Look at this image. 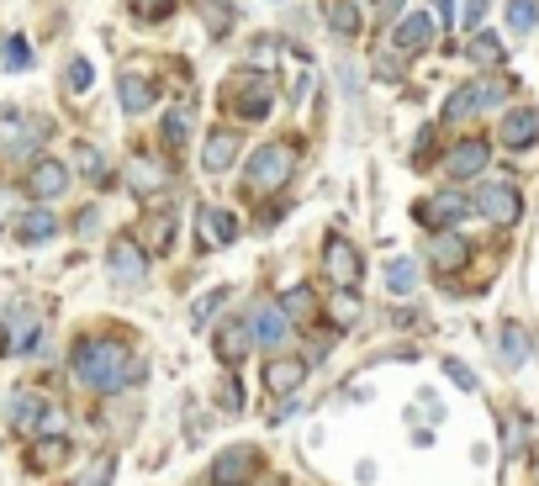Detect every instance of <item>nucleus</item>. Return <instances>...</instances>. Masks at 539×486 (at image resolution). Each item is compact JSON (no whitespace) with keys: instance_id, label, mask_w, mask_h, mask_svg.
<instances>
[{"instance_id":"nucleus-17","label":"nucleus","mask_w":539,"mask_h":486,"mask_svg":"<svg viewBox=\"0 0 539 486\" xmlns=\"http://www.w3.org/2000/svg\"><path fill=\"white\" fill-rule=\"evenodd\" d=\"M64 185H69V164H59V159H37L27 170V196H37V201L64 196Z\"/></svg>"},{"instance_id":"nucleus-12","label":"nucleus","mask_w":539,"mask_h":486,"mask_svg":"<svg viewBox=\"0 0 539 486\" xmlns=\"http://www.w3.org/2000/svg\"><path fill=\"white\" fill-rule=\"evenodd\" d=\"M106 270H111V280H117V286H143V280H148V254H143V243H138V238H111Z\"/></svg>"},{"instance_id":"nucleus-10","label":"nucleus","mask_w":539,"mask_h":486,"mask_svg":"<svg viewBox=\"0 0 539 486\" xmlns=\"http://www.w3.org/2000/svg\"><path fill=\"white\" fill-rule=\"evenodd\" d=\"M43 133H48V122H32L27 111H16V106L0 111V154H6V159L32 154V148L43 143Z\"/></svg>"},{"instance_id":"nucleus-7","label":"nucleus","mask_w":539,"mask_h":486,"mask_svg":"<svg viewBox=\"0 0 539 486\" xmlns=\"http://www.w3.org/2000/svg\"><path fill=\"white\" fill-rule=\"evenodd\" d=\"M471 207L487 217V222H497V228H513V222L524 217V196H518V185L492 180V185H481V191L471 196Z\"/></svg>"},{"instance_id":"nucleus-28","label":"nucleus","mask_w":539,"mask_h":486,"mask_svg":"<svg viewBox=\"0 0 539 486\" xmlns=\"http://www.w3.org/2000/svg\"><path fill=\"white\" fill-rule=\"evenodd\" d=\"M159 138H164V148H185V138H191V111H185V106L164 111V122H159Z\"/></svg>"},{"instance_id":"nucleus-44","label":"nucleus","mask_w":539,"mask_h":486,"mask_svg":"<svg viewBox=\"0 0 539 486\" xmlns=\"http://www.w3.org/2000/svg\"><path fill=\"white\" fill-rule=\"evenodd\" d=\"M439 11H444V22H450V0H439Z\"/></svg>"},{"instance_id":"nucleus-15","label":"nucleus","mask_w":539,"mask_h":486,"mask_svg":"<svg viewBox=\"0 0 539 486\" xmlns=\"http://www.w3.org/2000/svg\"><path fill=\"white\" fill-rule=\"evenodd\" d=\"M196 233H201V249H228V243L238 238V217L222 212V207H196Z\"/></svg>"},{"instance_id":"nucleus-19","label":"nucleus","mask_w":539,"mask_h":486,"mask_svg":"<svg viewBox=\"0 0 539 486\" xmlns=\"http://www.w3.org/2000/svg\"><path fill=\"white\" fill-rule=\"evenodd\" d=\"M154 96H159V85L148 80L143 69H122L117 74V101H122V111H133V117H138V111L154 106Z\"/></svg>"},{"instance_id":"nucleus-40","label":"nucleus","mask_w":539,"mask_h":486,"mask_svg":"<svg viewBox=\"0 0 539 486\" xmlns=\"http://www.w3.org/2000/svg\"><path fill=\"white\" fill-rule=\"evenodd\" d=\"M74 154H80V170H85V175H101V170H106V164H101V148L80 143V148H74Z\"/></svg>"},{"instance_id":"nucleus-39","label":"nucleus","mask_w":539,"mask_h":486,"mask_svg":"<svg viewBox=\"0 0 539 486\" xmlns=\"http://www.w3.org/2000/svg\"><path fill=\"white\" fill-rule=\"evenodd\" d=\"M6 64H11V69H27V64H32L27 37H6Z\"/></svg>"},{"instance_id":"nucleus-14","label":"nucleus","mask_w":539,"mask_h":486,"mask_svg":"<svg viewBox=\"0 0 539 486\" xmlns=\"http://www.w3.org/2000/svg\"><path fill=\"white\" fill-rule=\"evenodd\" d=\"M434 32H439V22H434L429 11H402L397 27H392V43L402 53H429L434 48Z\"/></svg>"},{"instance_id":"nucleus-31","label":"nucleus","mask_w":539,"mask_h":486,"mask_svg":"<svg viewBox=\"0 0 539 486\" xmlns=\"http://www.w3.org/2000/svg\"><path fill=\"white\" fill-rule=\"evenodd\" d=\"M228 296H233L228 286H217V291H207V296H196V302H191V323H196V328H207V317H217Z\"/></svg>"},{"instance_id":"nucleus-34","label":"nucleus","mask_w":539,"mask_h":486,"mask_svg":"<svg viewBox=\"0 0 539 486\" xmlns=\"http://www.w3.org/2000/svg\"><path fill=\"white\" fill-rule=\"evenodd\" d=\"M64 85L74 90V96H85V90L96 85V69H90V59H69V69H64Z\"/></svg>"},{"instance_id":"nucleus-27","label":"nucleus","mask_w":539,"mask_h":486,"mask_svg":"<svg viewBox=\"0 0 539 486\" xmlns=\"http://www.w3.org/2000/svg\"><path fill=\"white\" fill-rule=\"evenodd\" d=\"M466 59L476 69H492V64H503V37H492V32H476L471 43H466Z\"/></svg>"},{"instance_id":"nucleus-38","label":"nucleus","mask_w":539,"mask_h":486,"mask_svg":"<svg viewBox=\"0 0 539 486\" xmlns=\"http://www.w3.org/2000/svg\"><path fill=\"white\" fill-rule=\"evenodd\" d=\"M444 376H450L460 391H476V370H471L466 360H444Z\"/></svg>"},{"instance_id":"nucleus-24","label":"nucleus","mask_w":539,"mask_h":486,"mask_svg":"<svg viewBox=\"0 0 539 486\" xmlns=\"http://www.w3.org/2000/svg\"><path fill=\"white\" fill-rule=\"evenodd\" d=\"M466 243H460L455 233H434V243H429V259H434V270H444V275H450V270H460V265H466Z\"/></svg>"},{"instance_id":"nucleus-1","label":"nucleus","mask_w":539,"mask_h":486,"mask_svg":"<svg viewBox=\"0 0 539 486\" xmlns=\"http://www.w3.org/2000/svg\"><path fill=\"white\" fill-rule=\"evenodd\" d=\"M69 370H74V381H80L85 391H101V397L127 391V386H138L148 376L138 354L122 339H111V333H85V339L74 344V354H69Z\"/></svg>"},{"instance_id":"nucleus-32","label":"nucleus","mask_w":539,"mask_h":486,"mask_svg":"<svg viewBox=\"0 0 539 486\" xmlns=\"http://www.w3.org/2000/svg\"><path fill=\"white\" fill-rule=\"evenodd\" d=\"M148 243H154L159 254H170V243H175V212H154V217H148Z\"/></svg>"},{"instance_id":"nucleus-26","label":"nucleus","mask_w":539,"mask_h":486,"mask_svg":"<svg viewBox=\"0 0 539 486\" xmlns=\"http://www.w3.org/2000/svg\"><path fill=\"white\" fill-rule=\"evenodd\" d=\"M328 27L339 37H360V27H365L360 0H328Z\"/></svg>"},{"instance_id":"nucleus-4","label":"nucleus","mask_w":539,"mask_h":486,"mask_svg":"<svg viewBox=\"0 0 539 486\" xmlns=\"http://www.w3.org/2000/svg\"><path fill=\"white\" fill-rule=\"evenodd\" d=\"M296 170V154L291 143H265L249 154V170H244V191H281Z\"/></svg>"},{"instance_id":"nucleus-16","label":"nucleus","mask_w":539,"mask_h":486,"mask_svg":"<svg viewBox=\"0 0 539 486\" xmlns=\"http://www.w3.org/2000/svg\"><path fill=\"white\" fill-rule=\"evenodd\" d=\"M249 323H254V344H265V349H281L291 333V317L281 312V302H259Z\"/></svg>"},{"instance_id":"nucleus-9","label":"nucleus","mask_w":539,"mask_h":486,"mask_svg":"<svg viewBox=\"0 0 539 486\" xmlns=\"http://www.w3.org/2000/svg\"><path fill=\"white\" fill-rule=\"evenodd\" d=\"M37 333H43V312H37L32 302L6 307V323H0V354H27L37 344Z\"/></svg>"},{"instance_id":"nucleus-2","label":"nucleus","mask_w":539,"mask_h":486,"mask_svg":"<svg viewBox=\"0 0 539 486\" xmlns=\"http://www.w3.org/2000/svg\"><path fill=\"white\" fill-rule=\"evenodd\" d=\"M508 90H513V80H503V74H481V80H471V85L455 90L450 106H444V117L460 122V117H481V111H503Z\"/></svg>"},{"instance_id":"nucleus-8","label":"nucleus","mask_w":539,"mask_h":486,"mask_svg":"<svg viewBox=\"0 0 539 486\" xmlns=\"http://www.w3.org/2000/svg\"><path fill=\"white\" fill-rule=\"evenodd\" d=\"M466 212H476V207H471V196H460V191H434L429 201H418V207H413V217H418L429 233L460 228V217H466Z\"/></svg>"},{"instance_id":"nucleus-18","label":"nucleus","mask_w":539,"mask_h":486,"mask_svg":"<svg viewBox=\"0 0 539 486\" xmlns=\"http://www.w3.org/2000/svg\"><path fill=\"white\" fill-rule=\"evenodd\" d=\"M539 143V111L534 106H513V111H503V148H534Z\"/></svg>"},{"instance_id":"nucleus-42","label":"nucleus","mask_w":539,"mask_h":486,"mask_svg":"<svg viewBox=\"0 0 539 486\" xmlns=\"http://www.w3.org/2000/svg\"><path fill=\"white\" fill-rule=\"evenodd\" d=\"M487 6H492V0H466V11H460V27L476 32V27H481V11H487Z\"/></svg>"},{"instance_id":"nucleus-45","label":"nucleus","mask_w":539,"mask_h":486,"mask_svg":"<svg viewBox=\"0 0 539 486\" xmlns=\"http://www.w3.org/2000/svg\"><path fill=\"white\" fill-rule=\"evenodd\" d=\"M201 6H228V0H201Z\"/></svg>"},{"instance_id":"nucleus-23","label":"nucleus","mask_w":539,"mask_h":486,"mask_svg":"<svg viewBox=\"0 0 539 486\" xmlns=\"http://www.w3.org/2000/svg\"><path fill=\"white\" fill-rule=\"evenodd\" d=\"M302 376H307V365H302V360H270V365H265V386H270L281 402H286V397H296Z\"/></svg>"},{"instance_id":"nucleus-33","label":"nucleus","mask_w":539,"mask_h":486,"mask_svg":"<svg viewBox=\"0 0 539 486\" xmlns=\"http://www.w3.org/2000/svg\"><path fill=\"white\" fill-rule=\"evenodd\" d=\"M539 22V0H508V27L513 32H534Z\"/></svg>"},{"instance_id":"nucleus-37","label":"nucleus","mask_w":539,"mask_h":486,"mask_svg":"<svg viewBox=\"0 0 539 486\" xmlns=\"http://www.w3.org/2000/svg\"><path fill=\"white\" fill-rule=\"evenodd\" d=\"M111 471H117V455H101V460L80 476V486H106V481H111Z\"/></svg>"},{"instance_id":"nucleus-43","label":"nucleus","mask_w":539,"mask_h":486,"mask_svg":"<svg viewBox=\"0 0 539 486\" xmlns=\"http://www.w3.org/2000/svg\"><path fill=\"white\" fill-rule=\"evenodd\" d=\"M429 148H434V127H423V133H418V143H413V164H429V159H434Z\"/></svg>"},{"instance_id":"nucleus-3","label":"nucleus","mask_w":539,"mask_h":486,"mask_svg":"<svg viewBox=\"0 0 539 486\" xmlns=\"http://www.w3.org/2000/svg\"><path fill=\"white\" fill-rule=\"evenodd\" d=\"M222 106L233 111V117H244V122H265L270 117V106H275V85H270V74H238V80H228V90H222Z\"/></svg>"},{"instance_id":"nucleus-11","label":"nucleus","mask_w":539,"mask_h":486,"mask_svg":"<svg viewBox=\"0 0 539 486\" xmlns=\"http://www.w3.org/2000/svg\"><path fill=\"white\" fill-rule=\"evenodd\" d=\"M254 471H259V450H254V444H228V450L212 460L207 486H249Z\"/></svg>"},{"instance_id":"nucleus-6","label":"nucleus","mask_w":539,"mask_h":486,"mask_svg":"<svg viewBox=\"0 0 539 486\" xmlns=\"http://www.w3.org/2000/svg\"><path fill=\"white\" fill-rule=\"evenodd\" d=\"M323 275L333 280V291H360L365 265H360V249L344 233H328V243H323Z\"/></svg>"},{"instance_id":"nucleus-35","label":"nucleus","mask_w":539,"mask_h":486,"mask_svg":"<svg viewBox=\"0 0 539 486\" xmlns=\"http://www.w3.org/2000/svg\"><path fill=\"white\" fill-rule=\"evenodd\" d=\"M333 317H339V328H355V317H360L355 291H339V296H333Z\"/></svg>"},{"instance_id":"nucleus-36","label":"nucleus","mask_w":539,"mask_h":486,"mask_svg":"<svg viewBox=\"0 0 539 486\" xmlns=\"http://www.w3.org/2000/svg\"><path fill=\"white\" fill-rule=\"evenodd\" d=\"M170 11H175V0H133V16H143V22H164Z\"/></svg>"},{"instance_id":"nucleus-29","label":"nucleus","mask_w":539,"mask_h":486,"mask_svg":"<svg viewBox=\"0 0 539 486\" xmlns=\"http://www.w3.org/2000/svg\"><path fill=\"white\" fill-rule=\"evenodd\" d=\"M386 286H392V296H413L418 291V259H392V265H386Z\"/></svg>"},{"instance_id":"nucleus-5","label":"nucleus","mask_w":539,"mask_h":486,"mask_svg":"<svg viewBox=\"0 0 539 486\" xmlns=\"http://www.w3.org/2000/svg\"><path fill=\"white\" fill-rule=\"evenodd\" d=\"M11 428H16V434H27V439H37V434H64V413L48 397H37V391H22V397L11 402Z\"/></svg>"},{"instance_id":"nucleus-21","label":"nucleus","mask_w":539,"mask_h":486,"mask_svg":"<svg viewBox=\"0 0 539 486\" xmlns=\"http://www.w3.org/2000/svg\"><path fill=\"white\" fill-rule=\"evenodd\" d=\"M244 154V138L233 133V127H222V133L207 138V154H201V170L207 175H222V170H233V159Z\"/></svg>"},{"instance_id":"nucleus-41","label":"nucleus","mask_w":539,"mask_h":486,"mask_svg":"<svg viewBox=\"0 0 539 486\" xmlns=\"http://www.w3.org/2000/svg\"><path fill=\"white\" fill-rule=\"evenodd\" d=\"M217 397H222V407H228V413H238V407H244V391H238V376H228V381H222V391H217Z\"/></svg>"},{"instance_id":"nucleus-13","label":"nucleus","mask_w":539,"mask_h":486,"mask_svg":"<svg viewBox=\"0 0 539 486\" xmlns=\"http://www.w3.org/2000/svg\"><path fill=\"white\" fill-rule=\"evenodd\" d=\"M249 344H254V323H249V317H228V323L212 328V349H217V360L228 370H238L249 360Z\"/></svg>"},{"instance_id":"nucleus-20","label":"nucleus","mask_w":539,"mask_h":486,"mask_svg":"<svg viewBox=\"0 0 539 486\" xmlns=\"http://www.w3.org/2000/svg\"><path fill=\"white\" fill-rule=\"evenodd\" d=\"M487 159H492V148L481 143V138H466V143H455V148H450L444 170H450L455 180H476L481 170H487Z\"/></svg>"},{"instance_id":"nucleus-22","label":"nucleus","mask_w":539,"mask_h":486,"mask_svg":"<svg viewBox=\"0 0 539 486\" xmlns=\"http://www.w3.org/2000/svg\"><path fill=\"white\" fill-rule=\"evenodd\" d=\"M11 233L22 238V243H48L53 233H59V217H53L48 207H32V212H22L11 222Z\"/></svg>"},{"instance_id":"nucleus-25","label":"nucleus","mask_w":539,"mask_h":486,"mask_svg":"<svg viewBox=\"0 0 539 486\" xmlns=\"http://www.w3.org/2000/svg\"><path fill=\"white\" fill-rule=\"evenodd\" d=\"M497 354H503V365H508V370L529 365V333L518 328V323H503V333H497Z\"/></svg>"},{"instance_id":"nucleus-30","label":"nucleus","mask_w":539,"mask_h":486,"mask_svg":"<svg viewBox=\"0 0 539 486\" xmlns=\"http://www.w3.org/2000/svg\"><path fill=\"white\" fill-rule=\"evenodd\" d=\"M281 312L291 317V323H302V317L318 312V296H312V286H291V291L281 296Z\"/></svg>"}]
</instances>
